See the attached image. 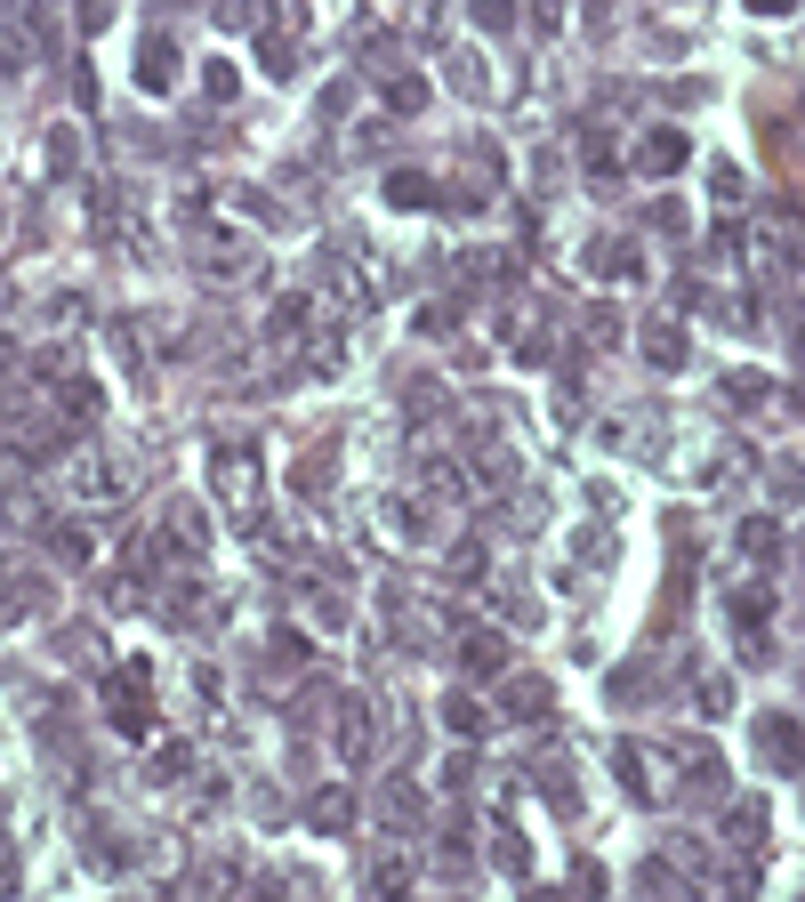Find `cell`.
<instances>
[{
	"label": "cell",
	"mask_w": 805,
	"mask_h": 902,
	"mask_svg": "<svg viewBox=\"0 0 805 902\" xmlns=\"http://www.w3.org/2000/svg\"><path fill=\"white\" fill-rule=\"evenodd\" d=\"M65 500H81V508L130 500V467H121L113 451H65Z\"/></svg>",
	"instance_id": "1"
},
{
	"label": "cell",
	"mask_w": 805,
	"mask_h": 902,
	"mask_svg": "<svg viewBox=\"0 0 805 902\" xmlns=\"http://www.w3.org/2000/svg\"><path fill=\"white\" fill-rule=\"evenodd\" d=\"M210 491L234 516H258V491H266V476H258V451H242V443H218L210 451Z\"/></svg>",
	"instance_id": "2"
},
{
	"label": "cell",
	"mask_w": 805,
	"mask_h": 902,
	"mask_svg": "<svg viewBox=\"0 0 805 902\" xmlns=\"http://www.w3.org/2000/svg\"><path fill=\"white\" fill-rule=\"evenodd\" d=\"M766 612H773V597H766V581H749V588H733V637H741V661H766Z\"/></svg>",
	"instance_id": "3"
},
{
	"label": "cell",
	"mask_w": 805,
	"mask_h": 902,
	"mask_svg": "<svg viewBox=\"0 0 805 902\" xmlns=\"http://www.w3.org/2000/svg\"><path fill=\"white\" fill-rule=\"evenodd\" d=\"M693 161V137L685 130H652V137H636V170L645 178H676Z\"/></svg>",
	"instance_id": "4"
},
{
	"label": "cell",
	"mask_w": 805,
	"mask_h": 902,
	"mask_svg": "<svg viewBox=\"0 0 805 902\" xmlns=\"http://www.w3.org/2000/svg\"><path fill=\"white\" fill-rule=\"evenodd\" d=\"M757 757H766V766H781V773H790V766H805V733H797V717H757Z\"/></svg>",
	"instance_id": "5"
},
{
	"label": "cell",
	"mask_w": 805,
	"mask_h": 902,
	"mask_svg": "<svg viewBox=\"0 0 805 902\" xmlns=\"http://www.w3.org/2000/svg\"><path fill=\"white\" fill-rule=\"evenodd\" d=\"M106 717H113L121 733H130V742H146V733H154V717H146V693H137V669L106 685Z\"/></svg>",
	"instance_id": "6"
},
{
	"label": "cell",
	"mask_w": 805,
	"mask_h": 902,
	"mask_svg": "<svg viewBox=\"0 0 805 902\" xmlns=\"http://www.w3.org/2000/svg\"><path fill=\"white\" fill-rule=\"evenodd\" d=\"M330 742H339V766H363V757H370V709L339 702V709H330Z\"/></svg>",
	"instance_id": "7"
},
{
	"label": "cell",
	"mask_w": 805,
	"mask_h": 902,
	"mask_svg": "<svg viewBox=\"0 0 805 902\" xmlns=\"http://www.w3.org/2000/svg\"><path fill=\"white\" fill-rule=\"evenodd\" d=\"M636 346H645V363H652V371H685V355H693L685 322H645V331H636Z\"/></svg>",
	"instance_id": "8"
},
{
	"label": "cell",
	"mask_w": 805,
	"mask_h": 902,
	"mask_svg": "<svg viewBox=\"0 0 805 902\" xmlns=\"http://www.w3.org/2000/svg\"><path fill=\"white\" fill-rule=\"evenodd\" d=\"M379 97H387V113H395V121H419L427 106H436L427 73H387V81H379Z\"/></svg>",
	"instance_id": "9"
},
{
	"label": "cell",
	"mask_w": 805,
	"mask_h": 902,
	"mask_svg": "<svg viewBox=\"0 0 805 902\" xmlns=\"http://www.w3.org/2000/svg\"><path fill=\"white\" fill-rule=\"evenodd\" d=\"M460 669L467 676H500L508 669V637H500V629H467V637H460Z\"/></svg>",
	"instance_id": "10"
},
{
	"label": "cell",
	"mask_w": 805,
	"mask_h": 902,
	"mask_svg": "<svg viewBox=\"0 0 805 902\" xmlns=\"http://www.w3.org/2000/svg\"><path fill=\"white\" fill-rule=\"evenodd\" d=\"M588 275H605V282H645V251H636V242H596V251H588Z\"/></svg>",
	"instance_id": "11"
},
{
	"label": "cell",
	"mask_w": 805,
	"mask_h": 902,
	"mask_svg": "<svg viewBox=\"0 0 805 902\" xmlns=\"http://www.w3.org/2000/svg\"><path fill=\"white\" fill-rule=\"evenodd\" d=\"M379 194H387V210H427V202H436V178L427 170H387Z\"/></svg>",
	"instance_id": "12"
},
{
	"label": "cell",
	"mask_w": 805,
	"mask_h": 902,
	"mask_svg": "<svg viewBox=\"0 0 805 902\" xmlns=\"http://www.w3.org/2000/svg\"><path fill=\"white\" fill-rule=\"evenodd\" d=\"M500 702H508V717H524V726H540L556 693H548V676H508V685H500Z\"/></svg>",
	"instance_id": "13"
},
{
	"label": "cell",
	"mask_w": 805,
	"mask_h": 902,
	"mask_svg": "<svg viewBox=\"0 0 805 902\" xmlns=\"http://www.w3.org/2000/svg\"><path fill=\"white\" fill-rule=\"evenodd\" d=\"M170 81H178V49H170V40L154 33L146 49H137V89H154V97H161V89H170Z\"/></svg>",
	"instance_id": "14"
},
{
	"label": "cell",
	"mask_w": 805,
	"mask_h": 902,
	"mask_svg": "<svg viewBox=\"0 0 805 902\" xmlns=\"http://www.w3.org/2000/svg\"><path fill=\"white\" fill-rule=\"evenodd\" d=\"M306 822H315L322 838H346V830H355V797H346V790H315V806H306Z\"/></svg>",
	"instance_id": "15"
},
{
	"label": "cell",
	"mask_w": 805,
	"mask_h": 902,
	"mask_svg": "<svg viewBox=\"0 0 805 902\" xmlns=\"http://www.w3.org/2000/svg\"><path fill=\"white\" fill-rule=\"evenodd\" d=\"M443 726L460 733V742H476V733H491V709L476 702V693H443Z\"/></svg>",
	"instance_id": "16"
},
{
	"label": "cell",
	"mask_w": 805,
	"mask_h": 902,
	"mask_svg": "<svg viewBox=\"0 0 805 902\" xmlns=\"http://www.w3.org/2000/svg\"><path fill=\"white\" fill-rule=\"evenodd\" d=\"M202 540H210L202 508H178V516H170V532H161V548H170V557H202Z\"/></svg>",
	"instance_id": "17"
},
{
	"label": "cell",
	"mask_w": 805,
	"mask_h": 902,
	"mask_svg": "<svg viewBox=\"0 0 805 902\" xmlns=\"http://www.w3.org/2000/svg\"><path fill=\"white\" fill-rule=\"evenodd\" d=\"M766 822H773V814H766V797H741V806H733V846H766Z\"/></svg>",
	"instance_id": "18"
},
{
	"label": "cell",
	"mask_w": 805,
	"mask_h": 902,
	"mask_svg": "<svg viewBox=\"0 0 805 902\" xmlns=\"http://www.w3.org/2000/svg\"><path fill=\"white\" fill-rule=\"evenodd\" d=\"M451 89H460V97H491V73H484L476 49H451Z\"/></svg>",
	"instance_id": "19"
},
{
	"label": "cell",
	"mask_w": 805,
	"mask_h": 902,
	"mask_svg": "<svg viewBox=\"0 0 805 902\" xmlns=\"http://www.w3.org/2000/svg\"><path fill=\"white\" fill-rule=\"evenodd\" d=\"M491 863H500V870H515V878L532 870V846H524V830H515V822H500V830H491Z\"/></svg>",
	"instance_id": "20"
},
{
	"label": "cell",
	"mask_w": 805,
	"mask_h": 902,
	"mask_svg": "<svg viewBox=\"0 0 805 902\" xmlns=\"http://www.w3.org/2000/svg\"><path fill=\"white\" fill-rule=\"evenodd\" d=\"M766 395H773V379H766V371H733V379H725V403H733V412H757Z\"/></svg>",
	"instance_id": "21"
},
{
	"label": "cell",
	"mask_w": 805,
	"mask_h": 902,
	"mask_svg": "<svg viewBox=\"0 0 805 902\" xmlns=\"http://www.w3.org/2000/svg\"><path fill=\"white\" fill-rule=\"evenodd\" d=\"M202 275H210V282H234V275H251V251H242V242H218V251L202 258Z\"/></svg>",
	"instance_id": "22"
},
{
	"label": "cell",
	"mask_w": 805,
	"mask_h": 902,
	"mask_svg": "<svg viewBox=\"0 0 805 902\" xmlns=\"http://www.w3.org/2000/svg\"><path fill=\"white\" fill-rule=\"evenodd\" d=\"M258 73H266V81H291V73H298V65H291V40H282V33L258 40Z\"/></svg>",
	"instance_id": "23"
},
{
	"label": "cell",
	"mask_w": 805,
	"mask_h": 902,
	"mask_svg": "<svg viewBox=\"0 0 805 902\" xmlns=\"http://www.w3.org/2000/svg\"><path fill=\"white\" fill-rule=\"evenodd\" d=\"M693 702H700V717H725V709H733V676H700Z\"/></svg>",
	"instance_id": "24"
},
{
	"label": "cell",
	"mask_w": 805,
	"mask_h": 902,
	"mask_svg": "<svg viewBox=\"0 0 805 902\" xmlns=\"http://www.w3.org/2000/svg\"><path fill=\"white\" fill-rule=\"evenodd\" d=\"M306 331V298H282L275 315H266V339H298Z\"/></svg>",
	"instance_id": "25"
},
{
	"label": "cell",
	"mask_w": 805,
	"mask_h": 902,
	"mask_svg": "<svg viewBox=\"0 0 805 902\" xmlns=\"http://www.w3.org/2000/svg\"><path fill=\"white\" fill-rule=\"evenodd\" d=\"M773 491H781V508H805V467L797 460H773Z\"/></svg>",
	"instance_id": "26"
},
{
	"label": "cell",
	"mask_w": 805,
	"mask_h": 902,
	"mask_svg": "<svg viewBox=\"0 0 805 902\" xmlns=\"http://www.w3.org/2000/svg\"><path fill=\"white\" fill-rule=\"evenodd\" d=\"M612 766H621V782L645 797V749H636V742H612Z\"/></svg>",
	"instance_id": "27"
},
{
	"label": "cell",
	"mask_w": 805,
	"mask_h": 902,
	"mask_svg": "<svg viewBox=\"0 0 805 902\" xmlns=\"http://www.w3.org/2000/svg\"><path fill=\"white\" fill-rule=\"evenodd\" d=\"M379 806L395 814V822H419V790H411V782H387V790H379Z\"/></svg>",
	"instance_id": "28"
},
{
	"label": "cell",
	"mask_w": 805,
	"mask_h": 902,
	"mask_svg": "<svg viewBox=\"0 0 805 902\" xmlns=\"http://www.w3.org/2000/svg\"><path fill=\"white\" fill-rule=\"evenodd\" d=\"M370 887H379V894L411 887V863H403V854H379V863H370Z\"/></svg>",
	"instance_id": "29"
},
{
	"label": "cell",
	"mask_w": 805,
	"mask_h": 902,
	"mask_svg": "<svg viewBox=\"0 0 805 902\" xmlns=\"http://www.w3.org/2000/svg\"><path fill=\"white\" fill-rule=\"evenodd\" d=\"M298 491H306V500L330 491V451H306V460H298Z\"/></svg>",
	"instance_id": "30"
},
{
	"label": "cell",
	"mask_w": 805,
	"mask_h": 902,
	"mask_svg": "<svg viewBox=\"0 0 805 902\" xmlns=\"http://www.w3.org/2000/svg\"><path fill=\"white\" fill-rule=\"evenodd\" d=\"M508 467H515L508 443H484V451H476V484H508Z\"/></svg>",
	"instance_id": "31"
},
{
	"label": "cell",
	"mask_w": 805,
	"mask_h": 902,
	"mask_svg": "<svg viewBox=\"0 0 805 902\" xmlns=\"http://www.w3.org/2000/svg\"><path fill=\"white\" fill-rule=\"evenodd\" d=\"M685 226H693V218H685V202H676V194L652 202V234H685Z\"/></svg>",
	"instance_id": "32"
},
{
	"label": "cell",
	"mask_w": 805,
	"mask_h": 902,
	"mask_svg": "<svg viewBox=\"0 0 805 902\" xmlns=\"http://www.w3.org/2000/svg\"><path fill=\"white\" fill-rule=\"evenodd\" d=\"M387 516H395V532H403V540H427V508H419V500H395Z\"/></svg>",
	"instance_id": "33"
},
{
	"label": "cell",
	"mask_w": 805,
	"mask_h": 902,
	"mask_svg": "<svg viewBox=\"0 0 805 902\" xmlns=\"http://www.w3.org/2000/svg\"><path fill=\"white\" fill-rule=\"evenodd\" d=\"M185 757H194L185 742H161V749H154V782H178V773H185Z\"/></svg>",
	"instance_id": "34"
},
{
	"label": "cell",
	"mask_w": 805,
	"mask_h": 902,
	"mask_svg": "<svg viewBox=\"0 0 805 902\" xmlns=\"http://www.w3.org/2000/svg\"><path fill=\"white\" fill-rule=\"evenodd\" d=\"M476 25L484 33H508L515 25V0H476Z\"/></svg>",
	"instance_id": "35"
},
{
	"label": "cell",
	"mask_w": 805,
	"mask_h": 902,
	"mask_svg": "<svg viewBox=\"0 0 805 902\" xmlns=\"http://www.w3.org/2000/svg\"><path fill=\"white\" fill-rule=\"evenodd\" d=\"M741 548H749V557H773V524L749 516V524H741Z\"/></svg>",
	"instance_id": "36"
},
{
	"label": "cell",
	"mask_w": 805,
	"mask_h": 902,
	"mask_svg": "<svg viewBox=\"0 0 805 902\" xmlns=\"http://www.w3.org/2000/svg\"><path fill=\"white\" fill-rule=\"evenodd\" d=\"M65 403H73V419H97V412H106V395H97L89 379H73V395H65Z\"/></svg>",
	"instance_id": "37"
},
{
	"label": "cell",
	"mask_w": 805,
	"mask_h": 902,
	"mask_svg": "<svg viewBox=\"0 0 805 902\" xmlns=\"http://www.w3.org/2000/svg\"><path fill=\"white\" fill-rule=\"evenodd\" d=\"M451 572H460V581H476V572H484V540H460V548H451Z\"/></svg>",
	"instance_id": "38"
},
{
	"label": "cell",
	"mask_w": 805,
	"mask_h": 902,
	"mask_svg": "<svg viewBox=\"0 0 805 902\" xmlns=\"http://www.w3.org/2000/svg\"><path fill=\"white\" fill-rule=\"evenodd\" d=\"M202 81H210V97H218V106H225V97H234V89H242V73H234V65H225V57H218V65H210V73H202Z\"/></svg>",
	"instance_id": "39"
},
{
	"label": "cell",
	"mask_w": 805,
	"mask_h": 902,
	"mask_svg": "<svg viewBox=\"0 0 805 902\" xmlns=\"http://www.w3.org/2000/svg\"><path fill=\"white\" fill-rule=\"evenodd\" d=\"M451 322H460V306H443V298H436V306H427V315H419V331H427V339H443Z\"/></svg>",
	"instance_id": "40"
},
{
	"label": "cell",
	"mask_w": 805,
	"mask_h": 902,
	"mask_svg": "<svg viewBox=\"0 0 805 902\" xmlns=\"http://www.w3.org/2000/svg\"><path fill=\"white\" fill-rule=\"evenodd\" d=\"M588 339L612 346V339H621V315H612V306H596V315H588Z\"/></svg>",
	"instance_id": "41"
},
{
	"label": "cell",
	"mask_w": 805,
	"mask_h": 902,
	"mask_svg": "<svg viewBox=\"0 0 805 902\" xmlns=\"http://www.w3.org/2000/svg\"><path fill=\"white\" fill-rule=\"evenodd\" d=\"M73 154H81V137L65 130V121H57V137H49V161H57V170H73Z\"/></svg>",
	"instance_id": "42"
},
{
	"label": "cell",
	"mask_w": 805,
	"mask_h": 902,
	"mask_svg": "<svg viewBox=\"0 0 805 902\" xmlns=\"http://www.w3.org/2000/svg\"><path fill=\"white\" fill-rule=\"evenodd\" d=\"M709 186H717V202H741V170H733V161H717Z\"/></svg>",
	"instance_id": "43"
},
{
	"label": "cell",
	"mask_w": 805,
	"mask_h": 902,
	"mask_svg": "<svg viewBox=\"0 0 805 902\" xmlns=\"http://www.w3.org/2000/svg\"><path fill=\"white\" fill-rule=\"evenodd\" d=\"M49 548H57V557H65V564H81V557H89V540H81V532H73V524H65V532H57V540H49Z\"/></svg>",
	"instance_id": "44"
},
{
	"label": "cell",
	"mask_w": 805,
	"mask_h": 902,
	"mask_svg": "<svg viewBox=\"0 0 805 902\" xmlns=\"http://www.w3.org/2000/svg\"><path fill=\"white\" fill-rule=\"evenodd\" d=\"M532 25L556 33V25H564V0H532Z\"/></svg>",
	"instance_id": "45"
},
{
	"label": "cell",
	"mask_w": 805,
	"mask_h": 902,
	"mask_svg": "<svg viewBox=\"0 0 805 902\" xmlns=\"http://www.w3.org/2000/svg\"><path fill=\"white\" fill-rule=\"evenodd\" d=\"M797 0H749V16H790Z\"/></svg>",
	"instance_id": "46"
},
{
	"label": "cell",
	"mask_w": 805,
	"mask_h": 902,
	"mask_svg": "<svg viewBox=\"0 0 805 902\" xmlns=\"http://www.w3.org/2000/svg\"><path fill=\"white\" fill-rule=\"evenodd\" d=\"M797 355H805V322H797Z\"/></svg>",
	"instance_id": "47"
},
{
	"label": "cell",
	"mask_w": 805,
	"mask_h": 902,
	"mask_svg": "<svg viewBox=\"0 0 805 902\" xmlns=\"http://www.w3.org/2000/svg\"><path fill=\"white\" fill-rule=\"evenodd\" d=\"M0 226H9V202H0Z\"/></svg>",
	"instance_id": "48"
}]
</instances>
